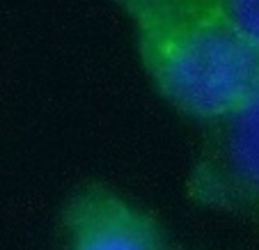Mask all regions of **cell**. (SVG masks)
Wrapping results in <instances>:
<instances>
[{
	"label": "cell",
	"instance_id": "6da1fadb",
	"mask_svg": "<svg viewBox=\"0 0 259 250\" xmlns=\"http://www.w3.org/2000/svg\"><path fill=\"white\" fill-rule=\"evenodd\" d=\"M149 80L181 115L209 124L259 92V46L211 0H117Z\"/></svg>",
	"mask_w": 259,
	"mask_h": 250
},
{
	"label": "cell",
	"instance_id": "7a4b0ae2",
	"mask_svg": "<svg viewBox=\"0 0 259 250\" xmlns=\"http://www.w3.org/2000/svg\"><path fill=\"white\" fill-rule=\"evenodd\" d=\"M186 195L259 227V92L230 115L204 124Z\"/></svg>",
	"mask_w": 259,
	"mask_h": 250
},
{
	"label": "cell",
	"instance_id": "3957f363",
	"mask_svg": "<svg viewBox=\"0 0 259 250\" xmlns=\"http://www.w3.org/2000/svg\"><path fill=\"white\" fill-rule=\"evenodd\" d=\"M62 227L67 250H175L149 211L99 182L71 193L62 211Z\"/></svg>",
	"mask_w": 259,
	"mask_h": 250
},
{
	"label": "cell",
	"instance_id": "277c9868",
	"mask_svg": "<svg viewBox=\"0 0 259 250\" xmlns=\"http://www.w3.org/2000/svg\"><path fill=\"white\" fill-rule=\"evenodd\" d=\"M252 44L259 46V0H211Z\"/></svg>",
	"mask_w": 259,
	"mask_h": 250
}]
</instances>
